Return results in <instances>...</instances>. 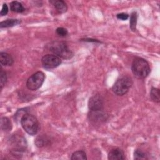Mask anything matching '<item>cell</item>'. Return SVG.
<instances>
[{
  "label": "cell",
  "mask_w": 160,
  "mask_h": 160,
  "mask_svg": "<svg viewBox=\"0 0 160 160\" xmlns=\"http://www.w3.org/2000/svg\"><path fill=\"white\" fill-rule=\"evenodd\" d=\"M10 9L12 12L18 13H21L24 12L25 10V8L23 6V5L17 1H12L10 3Z\"/></svg>",
  "instance_id": "12"
},
{
  "label": "cell",
  "mask_w": 160,
  "mask_h": 160,
  "mask_svg": "<svg viewBox=\"0 0 160 160\" xmlns=\"http://www.w3.org/2000/svg\"><path fill=\"white\" fill-rule=\"evenodd\" d=\"M151 99L156 102H159V90L156 88H152L150 92Z\"/></svg>",
  "instance_id": "17"
},
{
  "label": "cell",
  "mask_w": 160,
  "mask_h": 160,
  "mask_svg": "<svg viewBox=\"0 0 160 160\" xmlns=\"http://www.w3.org/2000/svg\"><path fill=\"white\" fill-rule=\"evenodd\" d=\"M56 33L60 36H66L68 32V30L64 28H58L56 29Z\"/></svg>",
  "instance_id": "21"
},
{
  "label": "cell",
  "mask_w": 160,
  "mask_h": 160,
  "mask_svg": "<svg viewBox=\"0 0 160 160\" xmlns=\"http://www.w3.org/2000/svg\"><path fill=\"white\" fill-rule=\"evenodd\" d=\"M131 70L135 77L138 79H144L149 74L150 67L144 59L136 58L132 62Z\"/></svg>",
  "instance_id": "1"
},
{
  "label": "cell",
  "mask_w": 160,
  "mask_h": 160,
  "mask_svg": "<svg viewBox=\"0 0 160 160\" xmlns=\"http://www.w3.org/2000/svg\"><path fill=\"white\" fill-rule=\"evenodd\" d=\"M1 128L2 130L9 131L12 129V124L10 120L6 117H3L1 119Z\"/></svg>",
  "instance_id": "14"
},
{
  "label": "cell",
  "mask_w": 160,
  "mask_h": 160,
  "mask_svg": "<svg viewBox=\"0 0 160 160\" xmlns=\"http://www.w3.org/2000/svg\"><path fill=\"white\" fill-rule=\"evenodd\" d=\"M137 19H138V15L136 12H133L131 13L130 16V28L132 31H136V26L137 23Z\"/></svg>",
  "instance_id": "16"
},
{
  "label": "cell",
  "mask_w": 160,
  "mask_h": 160,
  "mask_svg": "<svg viewBox=\"0 0 160 160\" xmlns=\"http://www.w3.org/2000/svg\"><path fill=\"white\" fill-rule=\"evenodd\" d=\"M24 131L30 135H35L39 130V123L37 119L29 114H24L20 120Z\"/></svg>",
  "instance_id": "3"
},
{
  "label": "cell",
  "mask_w": 160,
  "mask_h": 160,
  "mask_svg": "<svg viewBox=\"0 0 160 160\" xmlns=\"http://www.w3.org/2000/svg\"><path fill=\"white\" fill-rule=\"evenodd\" d=\"M8 10H9V9H8V5H7L6 3L3 4V5H2V9H1V12H0L1 16H3L6 15V14H8Z\"/></svg>",
  "instance_id": "22"
},
{
  "label": "cell",
  "mask_w": 160,
  "mask_h": 160,
  "mask_svg": "<svg viewBox=\"0 0 160 160\" xmlns=\"http://www.w3.org/2000/svg\"><path fill=\"white\" fill-rule=\"evenodd\" d=\"M0 62L2 66H11L14 60L12 57L8 53L4 52H1L0 53Z\"/></svg>",
  "instance_id": "10"
},
{
  "label": "cell",
  "mask_w": 160,
  "mask_h": 160,
  "mask_svg": "<svg viewBox=\"0 0 160 160\" xmlns=\"http://www.w3.org/2000/svg\"><path fill=\"white\" fill-rule=\"evenodd\" d=\"M10 140V145H11L12 153L14 156H20L24 152L27 147V143L26 139L19 135L12 136Z\"/></svg>",
  "instance_id": "5"
},
{
  "label": "cell",
  "mask_w": 160,
  "mask_h": 160,
  "mask_svg": "<svg viewBox=\"0 0 160 160\" xmlns=\"http://www.w3.org/2000/svg\"><path fill=\"white\" fill-rule=\"evenodd\" d=\"M134 158L135 159H148L146 154L140 149H136L134 152Z\"/></svg>",
  "instance_id": "18"
},
{
  "label": "cell",
  "mask_w": 160,
  "mask_h": 160,
  "mask_svg": "<svg viewBox=\"0 0 160 160\" xmlns=\"http://www.w3.org/2000/svg\"><path fill=\"white\" fill-rule=\"evenodd\" d=\"M108 159L111 160L124 159V153L123 151L119 148L112 149L108 154Z\"/></svg>",
  "instance_id": "9"
},
{
  "label": "cell",
  "mask_w": 160,
  "mask_h": 160,
  "mask_svg": "<svg viewBox=\"0 0 160 160\" xmlns=\"http://www.w3.org/2000/svg\"><path fill=\"white\" fill-rule=\"evenodd\" d=\"M42 66L46 69H54L61 63V58L54 54H46L41 59Z\"/></svg>",
  "instance_id": "7"
},
{
  "label": "cell",
  "mask_w": 160,
  "mask_h": 160,
  "mask_svg": "<svg viewBox=\"0 0 160 160\" xmlns=\"http://www.w3.org/2000/svg\"><path fill=\"white\" fill-rule=\"evenodd\" d=\"M7 81V76L6 72L1 69V72H0V86H1V89H2L4 86L5 85L6 82Z\"/></svg>",
  "instance_id": "19"
},
{
  "label": "cell",
  "mask_w": 160,
  "mask_h": 160,
  "mask_svg": "<svg viewBox=\"0 0 160 160\" xmlns=\"http://www.w3.org/2000/svg\"><path fill=\"white\" fill-rule=\"evenodd\" d=\"M19 23H21L20 20L9 19H6L4 21L1 22L0 27H1V28H9V27H12L14 26H16V25L19 24Z\"/></svg>",
  "instance_id": "13"
},
{
  "label": "cell",
  "mask_w": 160,
  "mask_h": 160,
  "mask_svg": "<svg viewBox=\"0 0 160 160\" xmlns=\"http://www.w3.org/2000/svg\"><path fill=\"white\" fill-rule=\"evenodd\" d=\"M44 79V74L41 71H38L32 74L28 79L26 82V86L29 90L36 91L42 86Z\"/></svg>",
  "instance_id": "6"
},
{
  "label": "cell",
  "mask_w": 160,
  "mask_h": 160,
  "mask_svg": "<svg viewBox=\"0 0 160 160\" xmlns=\"http://www.w3.org/2000/svg\"><path fill=\"white\" fill-rule=\"evenodd\" d=\"M51 2L53 3V5L54 8H56V11L59 13H64L68 10V6L66 4V2L62 0H58V1H51Z\"/></svg>",
  "instance_id": "11"
},
{
  "label": "cell",
  "mask_w": 160,
  "mask_h": 160,
  "mask_svg": "<svg viewBox=\"0 0 160 160\" xmlns=\"http://www.w3.org/2000/svg\"><path fill=\"white\" fill-rule=\"evenodd\" d=\"M49 50L54 55L65 59H71L73 52L68 48L67 44L62 41H53L49 44Z\"/></svg>",
  "instance_id": "2"
},
{
  "label": "cell",
  "mask_w": 160,
  "mask_h": 160,
  "mask_svg": "<svg viewBox=\"0 0 160 160\" xmlns=\"http://www.w3.org/2000/svg\"><path fill=\"white\" fill-rule=\"evenodd\" d=\"M71 159L72 160H80V159L86 160L87 159V157H86V152L84 151L80 150V151H77L73 152Z\"/></svg>",
  "instance_id": "15"
},
{
  "label": "cell",
  "mask_w": 160,
  "mask_h": 160,
  "mask_svg": "<svg viewBox=\"0 0 160 160\" xmlns=\"http://www.w3.org/2000/svg\"><path fill=\"white\" fill-rule=\"evenodd\" d=\"M48 140H46L45 139V138L42 137V136H39L36 138L35 143L36 144V146L38 147H42L45 146V144H46Z\"/></svg>",
  "instance_id": "20"
},
{
  "label": "cell",
  "mask_w": 160,
  "mask_h": 160,
  "mask_svg": "<svg viewBox=\"0 0 160 160\" xmlns=\"http://www.w3.org/2000/svg\"><path fill=\"white\" fill-rule=\"evenodd\" d=\"M117 18L121 20H126L129 18V15L128 14L126 13H120V14H118L116 16Z\"/></svg>",
  "instance_id": "23"
},
{
  "label": "cell",
  "mask_w": 160,
  "mask_h": 160,
  "mask_svg": "<svg viewBox=\"0 0 160 160\" xmlns=\"http://www.w3.org/2000/svg\"><path fill=\"white\" fill-rule=\"evenodd\" d=\"M132 80L129 76H122L119 78L112 86V91L118 96H123L126 94L131 86Z\"/></svg>",
  "instance_id": "4"
},
{
  "label": "cell",
  "mask_w": 160,
  "mask_h": 160,
  "mask_svg": "<svg viewBox=\"0 0 160 160\" xmlns=\"http://www.w3.org/2000/svg\"><path fill=\"white\" fill-rule=\"evenodd\" d=\"M103 108V99L98 94L92 96L89 101V108L91 111H102Z\"/></svg>",
  "instance_id": "8"
}]
</instances>
